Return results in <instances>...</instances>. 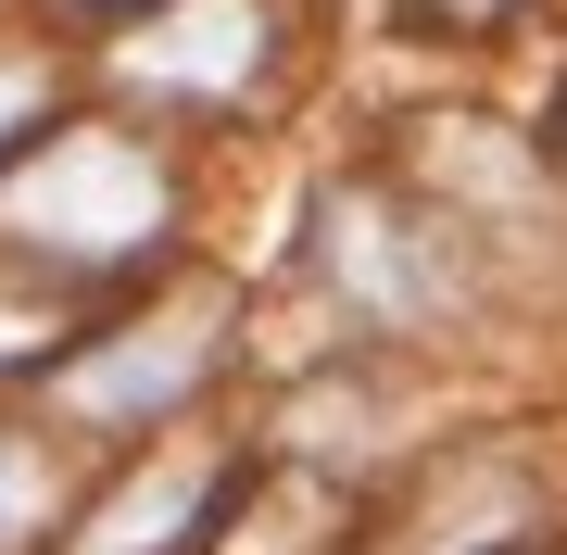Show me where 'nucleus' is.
<instances>
[{
    "instance_id": "nucleus-1",
    "label": "nucleus",
    "mask_w": 567,
    "mask_h": 555,
    "mask_svg": "<svg viewBox=\"0 0 567 555\" xmlns=\"http://www.w3.org/2000/svg\"><path fill=\"white\" fill-rule=\"evenodd\" d=\"M0 227L63 253V266H140L164 240V165L114 126H63L0 177Z\"/></svg>"
},
{
    "instance_id": "nucleus-2",
    "label": "nucleus",
    "mask_w": 567,
    "mask_h": 555,
    "mask_svg": "<svg viewBox=\"0 0 567 555\" xmlns=\"http://www.w3.org/2000/svg\"><path fill=\"white\" fill-rule=\"evenodd\" d=\"M215 341H227V304H215V290H189L177 316H140V329H114L89 367H63V404L102 417V430H140V417L189 404V391L215 379Z\"/></svg>"
},
{
    "instance_id": "nucleus-3",
    "label": "nucleus",
    "mask_w": 567,
    "mask_h": 555,
    "mask_svg": "<svg viewBox=\"0 0 567 555\" xmlns=\"http://www.w3.org/2000/svg\"><path fill=\"white\" fill-rule=\"evenodd\" d=\"M265 63V0H177L126 39V76L140 89H177V102H215Z\"/></svg>"
},
{
    "instance_id": "nucleus-4",
    "label": "nucleus",
    "mask_w": 567,
    "mask_h": 555,
    "mask_svg": "<svg viewBox=\"0 0 567 555\" xmlns=\"http://www.w3.org/2000/svg\"><path fill=\"white\" fill-rule=\"evenodd\" d=\"M328 240H341V290H353L365 316H429V304H442V266H404L416 240H404L379 203H341V215H328Z\"/></svg>"
},
{
    "instance_id": "nucleus-5",
    "label": "nucleus",
    "mask_w": 567,
    "mask_h": 555,
    "mask_svg": "<svg viewBox=\"0 0 567 555\" xmlns=\"http://www.w3.org/2000/svg\"><path fill=\"white\" fill-rule=\"evenodd\" d=\"M203 493H215V467L189 454V467H164V480H140L102 531H89V555H164V543H189V517H203Z\"/></svg>"
},
{
    "instance_id": "nucleus-6",
    "label": "nucleus",
    "mask_w": 567,
    "mask_h": 555,
    "mask_svg": "<svg viewBox=\"0 0 567 555\" xmlns=\"http://www.w3.org/2000/svg\"><path fill=\"white\" fill-rule=\"evenodd\" d=\"M39 517H51V454L0 430V555H13L25 531H39Z\"/></svg>"
},
{
    "instance_id": "nucleus-7",
    "label": "nucleus",
    "mask_w": 567,
    "mask_h": 555,
    "mask_svg": "<svg viewBox=\"0 0 567 555\" xmlns=\"http://www.w3.org/2000/svg\"><path fill=\"white\" fill-rule=\"evenodd\" d=\"M39 102H51L39 63H0V140H13V126H39Z\"/></svg>"
},
{
    "instance_id": "nucleus-8",
    "label": "nucleus",
    "mask_w": 567,
    "mask_h": 555,
    "mask_svg": "<svg viewBox=\"0 0 567 555\" xmlns=\"http://www.w3.org/2000/svg\"><path fill=\"white\" fill-rule=\"evenodd\" d=\"M454 13H492V0H454Z\"/></svg>"
}]
</instances>
